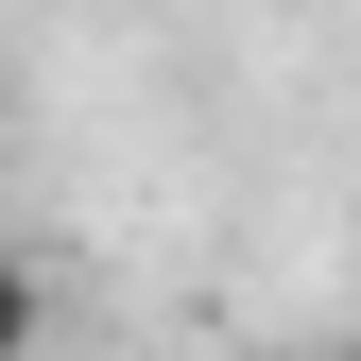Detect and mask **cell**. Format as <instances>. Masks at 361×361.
<instances>
[]
</instances>
